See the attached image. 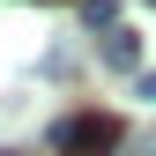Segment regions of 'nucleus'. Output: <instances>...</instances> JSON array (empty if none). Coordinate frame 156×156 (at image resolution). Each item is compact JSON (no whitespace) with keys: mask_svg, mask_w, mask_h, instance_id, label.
<instances>
[{"mask_svg":"<svg viewBox=\"0 0 156 156\" xmlns=\"http://www.w3.org/2000/svg\"><path fill=\"white\" fill-rule=\"evenodd\" d=\"M52 156H119V119L112 112H67L52 126Z\"/></svg>","mask_w":156,"mask_h":156,"instance_id":"nucleus-1","label":"nucleus"},{"mask_svg":"<svg viewBox=\"0 0 156 156\" xmlns=\"http://www.w3.org/2000/svg\"><path fill=\"white\" fill-rule=\"evenodd\" d=\"M97 52H104V67H112V74H141V37H134L126 23H119V30H104V45H97Z\"/></svg>","mask_w":156,"mask_h":156,"instance_id":"nucleus-2","label":"nucleus"},{"mask_svg":"<svg viewBox=\"0 0 156 156\" xmlns=\"http://www.w3.org/2000/svg\"><path fill=\"white\" fill-rule=\"evenodd\" d=\"M82 23L89 30H119V23H112V0H82Z\"/></svg>","mask_w":156,"mask_h":156,"instance_id":"nucleus-3","label":"nucleus"},{"mask_svg":"<svg viewBox=\"0 0 156 156\" xmlns=\"http://www.w3.org/2000/svg\"><path fill=\"white\" fill-rule=\"evenodd\" d=\"M134 97H141V104H156V67H141V74H134Z\"/></svg>","mask_w":156,"mask_h":156,"instance_id":"nucleus-4","label":"nucleus"},{"mask_svg":"<svg viewBox=\"0 0 156 156\" xmlns=\"http://www.w3.org/2000/svg\"><path fill=\"white\" fill-rule=\"evenodd\" d=\"M149 8H156V0H149Z\"/></svg>","mask_w":156,"mask_h":156,"instance_id":"nucleus-5","label":"nucleus"}]
</instances>
